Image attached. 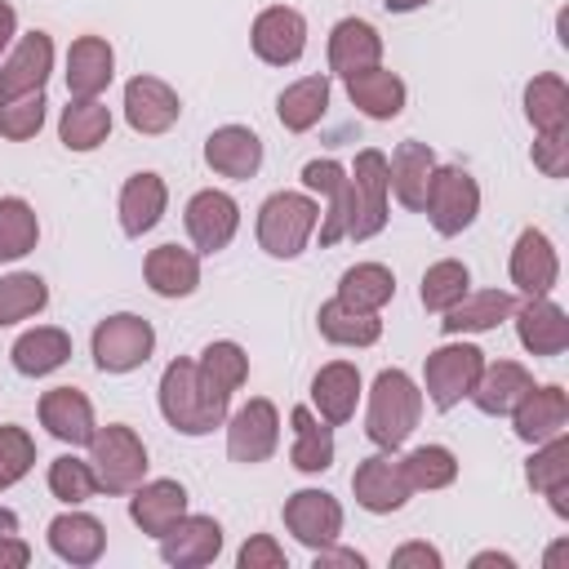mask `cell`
Masks as SVG:
<instances>
[{"instance_id":"6da1fadb","label":"cell","mask_w":569,"mask_h":569,"mask_svg":"<svg viewBox=\"0 0 569 569\" xmlns=\"http://www.w3.org/2000/svg\"><path fill=\"white\" fill-rule=\"evenodd\" d=\"M422 418V387L405 369H382L369 387V409H365V436L378 449H400Z\"/></svg>"},{"instance_id":"7a4b0ae2","label":"cell","mask_w":569,"mask_h":569,"mask_svg":"<svg viewBox=\"0 0 569 569\" xmlns=\"http://www.w3.org/2000/svg\"><path fill=\"white\" fill-rule=\"evenodd\" d=\"M160 413L178 436H209L213 427L227 422V409H218L196 373V360L178 356L160 373Z\"/></svg>"},{"instance_id":"3957f363","label":"cell","mask_w":569,"mask_h":569,"mask_svg":"<svg viewBox=\"0 0 569 569\" xmlns=\"http://www.w3.org/2000/svg\"><path fill=\"white\" fill-rule=\"evenodd\" d=\"M320 204L307 191H271L258 204V244L271 258H298L316 236Z\"/></svg>"},{"instance_id":"277c9868","label":"cell","mask_w":569,"mask_h":569,"mask_svg":"<svg viewBox=\"0 0 569 569\" xmlns=\"http://www.w3.org/2000/svg\"><path fill=\"white\" fill-rule=\"evenodd\" d=\"M89 467H93L98 493H129L147 476V445L133 427L107 422L89 440Z\"/></svg>"},{"instance_id":"5b68a950","label":"cell","mask_w":569,"mask_h":569,"mask_svg":"<svg viewBox=\"0 0 569 569\" xmlns=\"http://www.w3.org/2000/svg\"><path fill=\"white\" fill-rule=\"evenodd\" d=\"M351 182V209H347V240H373L387 227V156L378 147H365L356 164L347 169Z\"/></svg>"},{"instance_id":"8992f818","label":"cell","mask_w":569,"mask_h":569,"mask_svg":"<svg viewBox=\"0 0 569 569\" xmlns=\"http://www.w3.org/2000/svg\"><path fill=\"white\" fill-rule=\"evenodd\" d=\"M89 351H93V365L102 373H133L138 365L151 360L156 329H151V320H142L133 311H116V316H107V320L93 325Z\"/></svg>"},{"instance_id":"52a82bcc","label":"cell","mask_w":569,"mask_h":569,"mask_svg":"<svg viewBox=\"0 0 569 569\" xmlns=\"http://www.w3.org/2000/svg\"><path fill=\"white\" fill-rule=\"evenodd\" d=\"M422 213L440 236H462L480 213V182L462 164H436Z\"/></svg>"},{"instance_id":"ba28073f","label":"cell","mask_w":569,"mask_h":569,"mask_svg":"<svg viewBox=\"0 0 569 569\" xmlns=\"http://www.w3.org/2000/svg\"><path fill=\"white\" fill-rule=\"evenodd\" d=\"M480 369H485V351L476 342H445L422 365V391L436 409H453L471 396Z\"/></svg>"},{"instance_id":"9c48e42d","label":"cell","mask_w":569,"mask_h":569,"mask_svg":"<svg viewBox=\"0 0 569 569\" xmlns=\"http://www.w3.org/2000/svg\"><path fill=\"white\" fill-rule=\"evenodd\" d=\"M222 427H227V458L240 462V467L267 462L276 453V445H280V413H276V405L267 396L244 400Z\"/></svg>"},{"instance_id":"30bf717a","label":"cell","mask_w":569,"mask_h":569,"mask_svg":"<svg viewBox=\"0 0 569 569\" xmlns=\"http://www.w3.org/2000/svg\"><path fill=\"white\" fill-rule=\"evenodd\" d=\"M182 222H187V236H191L196 253H222L240 231V204L227 191L204 187L187 200Z\"/></svg>"},{"instance_id":"8fae6325","label":"cell","mask_w":569,"mask_h":569,"mask_svg":"<svg viewBox=\"0 0 569 569\" xmlns=\"http://www.w3.org/2000/svg\"><path fill=\"white\" fill-rule=\"evenodd\" d=\"M178 116H182V98H178V89L169 80H160V76H133L124 84V120H129L133 133L160 138V133H169L178 124Z\"/></svg>"},{"instance_id":"7c38bea8","label":"cell","mask_w":569,"mask_h":569,"mask_svg":"<svg viewBox=\"0 0 569 569\" xmlns=\"http://www.w3.org/2000/svg\"><path fill=\"white\" fill-rule=\"evenodd\" d=\"M351 493H356V502H360L365 511H373V516L400 511L413 489H409V480H405V467H400L396 449H382V453L356 462V471H351Z\"/></svg>"},{"instance_id":"4fadbf2b","label":"cell","mask_w":569,"mask_h":569,"mask_svg":"<svg viewBox=\"0 0 569 569\" xmlns=\"http://www.w3.org/2000/svg\"><path fill=\"white\" fill-rule=\"evenodd\" d=\"M249 44L267 67H293L307 49V18L289 4H267L249 27Z\"/></svg>"},{"instance_id":"5bb4252c","label":"cell","mask_w":569,"mask_h":569,"mask_svg":"<svg viewBox=\"0 0 569 569\" xmlns=\"http://www.w3.org/2000/svg\"><path fill=\"white\" fill-rule=\"evenodd\" d=\"M284 529L302 547L320 551V547L338 542V533H342V502L325 489H298L284 498Z\"/></svg>"},{"instance_id":"9a60e30c","label":"cell","mask_w":569,"mask_h":569,"mask_svg":"<svg viewBox=\"0 0 569 569\" xmlns=\"http://www.w3.org/2000/svg\"><path fill=\"white\" fill-rule=\"evenodd\" d=\"M302 187L325 200V213H320V222H316L320 244L329 249V244L347 240V209H351L347 169H342L338 160H307V164H302Z\"/></svg>"},{"instance_id":"2e32d148","label":"cell","mask_w":569,"mask_h":569,"mask_svg":"<svg viewBox=\"0 0 569 569\" xmlns=\"http://www.w3.org/2000/svg\"><path fill=\"white\" fill-rule=\"evenodd\" d=\"M507 276H511V284H516L525 298H533V293H551L556 280H560V258H556L551 236L538 231V227H525V231L516 236V244H511Z\"/></svg>"},{"instance_id":"e0dca14e","label":"cell","mask_w":569,"mask_h":569,"mask_svg":"<svg viewBox=\"0 0 569 569\" xmlns=\"http://www.w3.org/2000/svg\"><path fill=\"white\" fill-rule=\"evenodd\" d=\"M511 320H516V338L529 356H560L569 347V316L560 302H551V293H533V298L516 302Z\"/></svg>"},{"instance_id":"ac0fdd59","label":"cell","mask_w":569,"mask_h":569,"mask_svg":"<svg viewBox=\"0 0 569 569\" xmlns=\"http://www.w3.org/2000/svg\"><path fill=\"white\" fill-rule=\"evenodd\" d=\"M156 542H160V560L164 565H173V569H200V565L218 560V551H222V525L213 516H191L187 511Z\"/></svg>"},{"instance_id":"d6986e66","label":"cell","mask_w":569,"mask_h":569,"mask_svg":"<svg viewBox=\"0 0 569 569\" xmlns=\"http://www.w3.org/2000/svg\"><path fill=\"white\" fill-rule=\"evenodd\" d=\"M49 71H53V40H49V31H27L9 49V58L0 62V102L22 98V93H40Z\"/></svg>"},{"instance_id":"ffe728a7","label":"cell","mask_w":569,"mask_h":569,"mask_svg":"<svg viewBox=\"0 0 569 569\" xmlns=\"http://www.w3.org/2000/svg\"><path fill=\"white\" fill-rule=\"evenodd\" d=\"M36 413H40V427H44L53 440L71 445V449H76V445H89L93 431H98L93 405H89V396H84L80 387H49V391L40 396Z\"/></svg>"},{"instance_id":"44dd1931","label":"cell","mask_w":569,"mask_h":569,"mask_svg":"<svg viewBox=\"0 0 569 569\" xmlns=\"http://www.w3.org/2000/svg\"><path fill=\"white\" fill-rule=\"evenodd\" d=\"M511 427L525 445H542L551 436H560L569 427V391L547 382V387H529L520 396V405L511 409Z\"/></svg>"},{"instance_id":"7402d4cb","label":"cell","mask_w":569,"mask_h":569,"mask_svg":"<svg viewBox=\"0 0 569 569\" xmlns=\"http://www.w3.org/2000/svg\"><path fill=\"white\" fill-rule=\"evenodd\" d=\"M204 164L218 173V178H231V182H244L262 169V138L249 129V124H222L204 138Z\"/></svg>"},{"instance_id":"603a6c76","label":"cell","mask_w":569,"mask_h":569,"mask_svg":"<svg viewBox=\"0 0 569 569\" xmlns=\"http://www.w3.org/2000/svg\"><path fill=\"white\" fill-rule=\"evenodd\" d=\"M360 391H365V382H360V369L351 360H329L311 378V405L329 427H342L356 418Z\"/></svg>"},{"instance_id":"cb8c5ba5","label":"cell","mask_w":569,"mask_h":569,"mask_svg":"<svg viewBox=\"0 0 569 569\" xmlns=\"http://www.w3.org/2000/svg\"><path fill=\"white\" fill-rule=\"evenodd\" d=\"M342 84H347L351 107H356L360 116H369V120H396V116L405 111V98H409L405 80H400L396 71H387L382 62L342 76Z\"/></svg>"},{"instance_id":"d4e9b609","label":"cell","mask_w":569,"mask_h":569,"mask_svg":"<svg viewBox=\"0 0 569 569\" xmlns=\"http://www.w3.org/2000/svg\"><path fill=\"white\" fill-rule=\"evenodd\" d=\"M164 204H169V187H164L160 173L142 169V173L124 178L120 200H116V209H120V231H124L129 240H142V236L164 218Z\"/></svg>"},{"instance_id":"484cf974","label":"cell","mask_w":569,"mask_h":569,"mask_svg":"<svg viewBox=\"0 0 569 569\" xmlns=\"http://www.w3.org/2000/svg\"><path fill=\"white\" fill-rule=\"evenodd\" d=\"M49 547L67 565H98L107 551V525L89 511H62L49 520Z\"/></svg>"},{"instance_id":"4316f807","label":"cell","mask_w":569,"mask_h":569,"mask_svg":"<svg viewBox=\"0 0 569 569\" xmlns=\"http://www.w3.org/2000/svg\"><path fill=\"white\" fill-rule=\"evenodd\" d=\"M116 76V49L107 36H76L67 49V93L71 98H98Z\"/></svg>"},{"instance_id":"83f0119b","label":"cell","mask_w":569,"mask_h":569,"mask_svg":"<svg viewBox=\"0 0 569 569\" xmlns=\"http://www.w3.org/2000/svg\"><path fill=\"white\" fill-rule=\"evenodd\" d=\"M431 173H436V151L418 138L400 142L391 156H387V187L396 191V200L413 213H422V200H427V187H431Z\"/></svg>"},{"instance_id":"f1b7e54d","label":"cell","mask_w":569,"mask_h":569,"mask_svg":"<svg viewBox=\"0 0 569 569\" xmlns=\"http://www.w3.org/2000/svg\"><path fill=\"white\" fill-rule=\"evenodd\" d=\"M525 480H529L533 493L547 498V507L560 520L569 516V440H565V431L533 445V458L525 462Z\"/></svg>"},{"instance_id":"f546056e","label":"cell","mask_w":569,"mask_h":569,"mask_svg":"<svg viewBox=\"0 0 569 569\" xmlns=\"http://www.w3.org/2000/svg\"><path fill=\"white\" fill-rule=\"evenodd\" d=\"M533 387V373L520 365V360H485V369H480V378H476V387H471V405L480 409V413H489V418H502V413H511L516 405H520V396Z\"/></svg>"},{"instance_id":"4dcf8cb0","label":"cell","mask_w":569,"mask_h":569,"mask_svg":"<svg viewBox=\"0 0 569 569\" xmlns=\"http://www.w3.org/2000/svg\"><path fill=\"white\" fill-rule=\"evenodd\" d=\"M182 516H187V489L178 480H142L138 489H129V520L147 538H160Z\"/></svg>"},{"instance_id":"1f68e13d","label":"cell","mask_w":569,"mask_h":569,"mask_svg":"<svg viewBox=\"0 0 569 569\" xmlns=\"http://www.w3.org/2000/svg\"><path fill=\"white\" fill-rule=\"evenodd\" d=\"M142 276L160 298H191L200 284V253L182 244H156L142 258Z\"/></svg>"},{"instance_id":"d6a6232c","label":"cell","mask_w":569,"mask_h":569,"mask_svg":"<svg viewBox=\"0 0 569 569\" xmlns=\"http://www.w3.org/2000/svg\"><path fill=\"white\" fill-rule=\"evenodd\" d=\"M196 373H200V382H204L209 400H213L218 409H227V405H231V396H236V391L244 387V378H249V356H244V347H240V342L218 338V342H209V347L200 351Z\"/></svg>"},{"instance_id":"836d02e7","label":"cell","mask_w":569,"mask_h":569,"mask_svg":"<svg viewBox=\"0 0 569 569\" xmlns=\"http://www.w3.org/2000/svg\"><path fill=\"white\" fill-rule=\"evenodd\" d=\"M378 62H382V36L373 22H365V18L333 22V31H329V71L333 76H351V71H365Z\"/></svg>"},{"instance_id":"e575fe53","label":"cell","mask_w":569,"mask_h":569,"mask_svg":"<svg viewBox=\"0 0 569 569\" xmlns=\"http://www.w3.org/2000/svg\"><path fill=\"white\" fill-rule=\"evenodd\" d=\"M9 360L22 378H44L71 360V333L58 325H36L9 347Z\"/></svg>"},{"instance_id":"d590c367","label":"cell","mask_w":569,"mask_h":569,"mask_svg":"<svg viewBox=\"0 0 569 569\" xmlns=\"http://www.w3.org/2000/svg\"><path fill=\"white\" fill-rule=\"evenodd\" d=\"M289 427H293V445H289V462L302 471V476H320L333 467V427L311 413L307 405H293L289 409Z\"/></svg>"},{"instance_id":"8d00e7d4","label":"cell","mask_w":569,"mask_h":569,"mask_svg":"<svg viewBox=\"0 0 569 569\" xmlns=\"http://www.w3.org/2000/svg\"><path fill=\"white\" fill-rule=\"evenodd\" d=\"M511 311H516V293H507V289H485V293H467L462 302H453V307L445 311L440 329H445L449 338L489 333V329H498L502 320H511Z\"/></svg>"},{"instance_id":"74e56055","label":"cell","mask_w":569,"mask_h":569,"mask_svg":"<svg viewBox=\"0 0 569 569\" xmlns=\"http://www.w3.org/2000/svg\"><path fill=\"white\" fill-rule=\"evenodd\" d=\"M316 329H320V338L333 342V347H373V342L382 338V320H378V311L347 307L342 298L320 302V311H316Z\"/></svg>"},{"instance_id":"f35d334b","label":"cell","mask_w":569,"mask_h":569,"mask_svg":"<svg viewBox=\"0 0 569 569\" xmlns=\"http://www.w3.org/2000/svg\"><path fill=\"white\" fill-rule=\"evenodd\" d=\"M325 111H329V76H302V80L284 84L276 98V116L289 133L316 129L325 120Z\"/></svg>"},{"instance_id":"ab89813d","label":"cell","mask_w":569,"mask_h":569,"mask_svg":"<svg viewBox=\"0 0 569 569\" xmlns=\"http://www.w3.org/2000/svg\"><path fill=\"white\" fill-rule=\"evenodd\" d=\"M525 120L533 124V133L569 129V84L556 71H542L525 84Z\"/></svg>"},{"instance_id":"60d3db41","label":"cell","mask_w":569,"mask_h":569,"mask_svg":"<svg viewBox=\"0 0 569 569\" xmlns=\"http://www.w3.org/2000/svg\"><path fill=\"white\" fill-rule=\"evenodd\" d=\"M111 133V111L98 98H71V107H62L58 116V138L67 151H98Z\"/></svg>"},{"instance_id":"b9f144b4","label":"cell","mask_w":569,"mask_h":569,"mask_svg":"<svg viewBox=\"0 0 569 569\" xmlns=\"http://www.w3.org/2000/svg\"><path fill=\"white\" fill-rule=\"evenodd\" d=\"M333 298H342L347 307H360V311H382L396 298V271L382 262H356L342 271Z\"/></svg>"},{"instance_id":"7bdbcfd3","label":"cell","mask_w":569,"mask_h":569,"mask_svg":"<svg viewBox=\"0 0 569 569\" xmlns=\"http://www.w3.org/2000/svg\"><path fill=\"white\" fill-rule=\"evenodd\" d=\"M467 293H471V271H467V262H458V258H440V262H431V267L422 271L418 298H422L427 311L445 316V311H449L453 302H462Z\"/></svg>"},{"instance_id":"ee69618b","label":"cell","mask_w":569,"mask_h":569,"mask_svg":"<svg viewBox=\"0 0 569 569\" xmlns=\"http://www.w3.org/2000/svg\"><path fill=\"white\" fill-rule=\"evenodd\" d=\"M400 467H405V480H409L413 493H422V489L427 493L431 489H449L458 480V458H453L449 445H418V449H409L400 458Z\"/></svg>"},{"instance_id":"f6af8a7d","label":"cell","mask_w":569,"mask_h":569,"mask_svg":"<svg viewBox=\"0 0 569 569\" xmlns=\"http://www.w3.org/2000/svg\"><path fill=\"white\" fill-rule=\"evenodd\" d=\"M40 218L22 196H0V262H18L36 249Z\"/></svg>"},{"instance_id":"bcb514c9","label":"cell","mask_w":569,"mask_h":569,"mask_svg":"<svg viewBox=\"0 0 569 569\" xmlns=\"http://www.w3.org/2000/svg\"><path fill=\"white\" fill-rule=\"evenodd\" d=\"M44 307H49V284L36 271L0 276V329L4 325H18V320H31Z\"/></svg>"},{"instance_id":"7dc6e473","label":"cell","mask_w":569,"mask_h":569,"mask_svg":"<svg viewBox=\"0 0 569 569\" xmlns=\"http://www.w3.org/2000/svg\"><path fill=\"white\" fill-rule=\"evenodd\" d=\"M49 493L67 507H80L98 493V480H93V467L89 458H76V453H62L49 462Z\"/></svg>"},{"instance_id":"c3c4849f","label":"cell","mask_w":569,"mask_h":569,"mask_svg":"<svg viewBox=\"0 0 569 569\" xmlns=\"http://www.w3.org/2000/svg\"><path fill=\"white\" fill-rule=\"evenodd\" d=\"M44 111H49L44 89H40V93H22V98L0 102V138H9V142H27V138H36L40 124H44Z\"/></svg>"},{"instance_id":"681fc988","label":"cell","mask_w":569,"mask_h":569,"mask_svg":"<svg viewBox=\"0 0 569 569\" xmlns=\"http://www.w3.org/2000/svg\"><path fill=\"white\" fill-rule=\"evenodd\" d=\"M31 467H36V440L27 436V427L4 422V427H0V476H4L9 485H18Z\"/></svg>"},{"instance_id":"f907efd6","label":"cell","mask_w":569,"mask_h":569,"mask_svg":"<svg viewBox=\"0 0 569 569\" xmlns=\"http://www.w3.org/2000/svg\"><path fill=\"white\" fill-rule=\"evenodd\" d=\"M533 169H542L547 178H565L569 173V129L560 133H533Z\"/></svg>"},{"instance_id":"816d5d0a","label":"cell","mask_w":569,"mask_h":569,"mask_svg":"<svg viewBox=\"0 0 569 569\" xmlns=\"http://www.w3.org/2000/svg\"><path fill=\"white\" fill-rule=\"evenodd\" d=\"M236 565H240V569H289V560H284V547H280L271 533H253V538L240 547Z\"/></svg>"},{"instance_id":"f5cc1de1","label":"cell","mask_w":569,"mask_h":569,"mask_svg":"<svg viewBox=\"0 0 569 569\" xmlns=\"http://www.w3.org/2000/svg\"><path fill=\"white\" fill-rule=\"evenodd\" d=\"M391 569H440V551L427 542H405L391 551Z\"/></svg>"},{"instance_id":"db71d44e","label":"cell","mask_w":569,"mask_h":569,"mask_svg":"<svg viewBox=\"0 0 569 569\" xmlns=\"http://www.w3.org/2000/svg\"><path fill=\"white\" fill-rule=\"evenodd\" d=\"M311 565H316V569H365V556L351 551V547L329 542V547H320V551L311 556Z\"/></svg>"},{"instance_id":"11a10c76","label":"cell","mask_w":569,"mask_h":569,"mask_svg":"<svg viewBox=\"0 0 569 569\" xmlns=\"http://www.w3.org/2000/svg\"><path fill=\"white\" fill-rule=\"evenodd\" d=\"M31 565V547L18 533H0V569H22Z\"/></svg>"},{"instance_id":"9f6ffc18","label":"cell","mask_w":569,"mask_h":569,"mask_svg":"<svg viewBox=\"0 0 569 569\" xmlns=\"http://www.w3.org/2000/svg\"><path fill=\"white\" fill-rule=\"evenodd\" d=\"M13 36H18V9L9 0H0V53L13 44Z\"/></svg>"},{"instance_id":"6f0895ef","label":"cell","mask_w":569,"mask_h":569,"mask_svg":"<svg viewBox=\"0 0 569 569\" xmlns=\"http://www.w3.org/2000/svg\"><path fill=\"white\" fill-rule=\"evenodd\" d=\"M471 565H476V569H489V565H498V569H516V560H511L507 551H480Z\"/></svg>"},{"instance_id":"680465c9","label":"cell","mask_w":569,"mask_h":569,"mask_svg":"<svg viewBox=\"0 0 569 569\" xmlns=\"http://www.w3.org/2000/svg\"><path fill=\"white\" fill-rule=\"evenodd\" d=\"M382 4H387V13H413V9H422L431 0H382Z\"/></svg>"},{"instance_id":"91938a15","label":"cell","mask_w":569,"mask_h":569,"mask_svg":"<svg viewBox=\"0 0 569 569\" xmlns=\"http://www.w3.org/2000/svg\"><path fill=\"white\" fill-rule=\"evenodd\" d=\"M0 533H18V511L0 507Z\"/></svg>"},{"instance_id":"94428289","label":"cell","mask_w":569,"mask_h":569,"mask_svg":"<svg viewBox=\"0 0 569 569\" xmlns=\"http://www.w3.org/2000/svg\"><path fill=\"white\" fill-rule=\"evenodd\" d=\"M565 551H569V542H565V538H560V542H556V547H551V551H547V569H556V565H560V560H565Z\"/></svg>"},{"instance_id":"6125c7cd","label":"cell","mask_w":569,"mask_h":569,"mask_svg":"<svg viewBox=\"0 0 569 569\" xmlns=\"http://www.w3.org/2000/svg\"><path fill=\"white\" fill-rule=\"evenodd\" d=\"M0 489H9V480H4V476H0Z\"/></svg>"}]
</instances>
